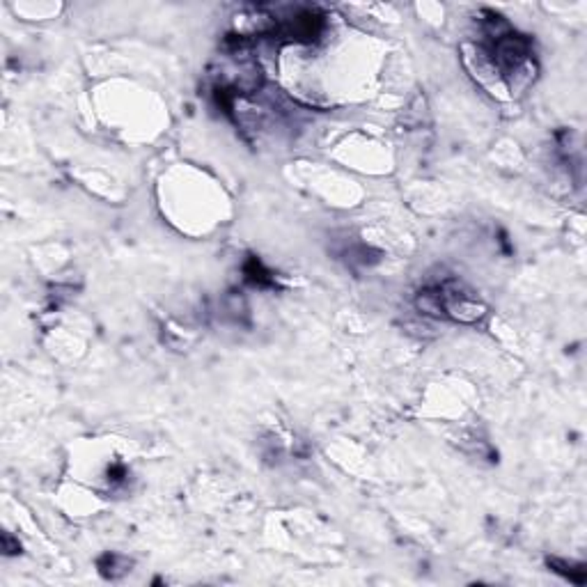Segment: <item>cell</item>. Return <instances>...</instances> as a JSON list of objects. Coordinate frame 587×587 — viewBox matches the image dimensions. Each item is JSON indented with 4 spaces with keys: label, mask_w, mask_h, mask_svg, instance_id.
Returning a JSON list of instances; mask_svg holds the SVG:
<instances>
[{
    "label": "cell",
    "mask_w": 587,
    "mask_h": 587,
    "mask_svg": "<svg viewBox=\"0 0 587 587\" xmlns=\"http://www.w3.org/2000/svg\"><path fill=\"white\" fill-rule=\"evenodd\" d=\"M131 564H133V562L128 560L126 555L113 553V550L104 553V555L97 560L99 574H102L104 578H108V581H119L122 576H126L128 571H131Z\"/></svg>",
    "instance_id": "obj_2"
},
{
    "label": "cell",
    "mask_w": 587,
    "mask_h": 587,
    "mask_svg": "<svg viewBox=\"0 0 587 587\" xmlns=\"http://www.w3.org/2000/svg\"><path fill=\"white\" fill-rule=\"evenodd\" d=\"M546 564L555 571V574H562L564 578H569L571 583H576V585L585 583V567H583V564H576V569H574V564H571V562L557 560V557H548Z\"/></svg>",
    "instance_id": "obj_3"
},
{
    "label": "cell",
    "mask_w": 587,
    "mask_h": 587,
    "mask_svg": "<svg viewBox=\"0 0 587 587\" xmlns=\"http://www.w3.org/2000/svg\"><path fill=\"white\" fill-rule=\"evenodd\" d=\"M3 548H5V555H17V553H21V543H19V541H12V535H10V532L3 535Z\"/></svg>",
    "instance_id": "obj_5"
},
{
    "label": "cell",
    "mask_w": 587,
    "mask_h": 587,
    "mask_svg": "<svg viewBox=\"0 0 587 587\" xmlns=\"http://www.w3.org/2000/svg\"><path fill=\"white\" fill-rule=\"evenodd\" d=\"M243 280L248 285H253L257 289H276L278 282H276V276L264 267L260 257L250 255L246 262H243Z\"/></svg>",
    "instance_id": "obj_1"
},
{
    "label": "cell",
    "mask_w": 587,
    "mask_h": 587,
    "mask_svg": "<svg viewBox=\"0 0 587 587\" xmlns=\"http://www.w3.org/2000/svg\"><path fill=\"white\" fill-rule=\"evenodd\" d=\"M126 479V468L122 466V463H113V466L108 468V482L113 484V486H117V484H122Z\"/></svg>",
    "instance_id": "obj_4"
}]
</instances>
